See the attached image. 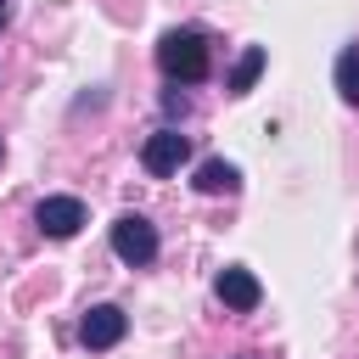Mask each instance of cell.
Here are the masks:
<instances>
[{
  "label": "cell",
  "instance_id": "cell-1",
  "mask_svg": "<svg viewBox=\"0 0 359 359\" xmlns=\"http://www.w3.org/2000/svg\"><path fill=\"white\" fill-rule=\"evenodd\" d=\"M157 67L174 79V84H196L208 79V39L196 28H168L157 39Z\"/></svg>",
  "mask_w": 359,
  "mask_h": 359
},
{
  "label": "cell",
  "instance_id": "cell-2",
  "mask_svg": "<svg viewBox=\"0 0 359 359\" xmlns=\"http://www.w3.org/2000/svg\"><path fill=\"white\" fill-rule=\"evenodd\" d=\"M112 252H118L129 269L151 264V258H157V230H151V219H146V213H118V219H112Z\"/></svg>",
  "mask_w": 359,
  "mask_h": 359
},
{
  "label": "cell",
  "instance_id": "cell-3",
  "mask_svg": "<svg viewBox=\"0 0 359 359\" xmlns=\"http://www.w3.org/2000/svg\"><path fill=\"white\" fill-rule=\"evenodd\" d=\"M191 157V140L180 135V129H157V135H146V146H140V168L146 174H157V180H168V174H180V163Z\"/></svg>",
  "mask_w": 359,
  "mask_h": 359
},
{
  "label": "cell",
  "instance_id": "cell-4",
  "mask_svg": "<svg viewBox=\"0 0 359 359\" xmlns=\"http://www.w3.org/2000/svg\"><path fill=\"white\" fill-rule=\"evenodd\" d=\"M34 224H39L50 241H67V236H79V224H84V202H79V196H45V202L34 208Z\"/></svg>",
  "mask_w": 359,
  "mask_h": 359
},
{
  "label": "cell",
  "instance_id": "cell-5",
  "mask_svg": "<svg viewBox=\"0 0 359 359\" xmlns=\"http://www.w3.org/2000/svg\"><path fill=\"white\" fill-rule=\"evenodd\" d=\"M123 325H129V320H123L118 303H95V309L84 314V325H79V342L95 348V353H101V348H118V342H123Z\"/></svg>",
  "mask_w": 359,
  "mask_h": 359
},
{
  "label": "cell",
  "instance_id": "cell-6",
  "mask_svg": "<svg viewBox=\"0 0 359 359\" xmlns=\"http://www.w3.org/2000/svg\"><path fill=\"white\" fill-rule=\"evenodd\" d=\"M213 292H219V303H224V309H236V314H247V309H258V297H264V286H258V275H252V269H241V264H230V269H219V280H213Z\"/></svg>",
  "mask_w": 359,
  "mask_h": 359
},
{
  "label": "cell",
  "instance_id": "cell-7",
  "mask_svg": "<svg viewBox=\"0 0 359 359\" xmlns=\"http://www.w3.org/2000/svg\"><path fill=\"white\" fill-rule=\"evenodd\" d=\"M196 191H202V196H230V191H241V168L224 163V157H208V163L196 168Z\"/></svg>",
  "mask_w": 359,
  "mask_h": 359
},
{
  "label": "cell",
  "instance_id": "cell-8",
  "mask_svg": "<svg viewBox=\"0 0 359 359\" xmlns=\"http://www.w3.org/2000/svg\"><path fill=\"white\" fill-rule=\"evenodd\" d=\"M258 73H264V45H247L241 62L230 67V95H247V90L258 84Z\"/></svg>",
  "mask_w": 359,
  "mask_h": 359
},
{
  "label": "cell",
  "instance_id": "cell-9",
  "mask_svg": "<svg viewBox=\"0 0 359 359\" xmlns=\"http://www.w3.org/2000/svg\"><path fill=\"white\" fill-rule=\"evenodd\" d=\"M337 95H342L348 107H359V45H348V50L337 56Z\"/></svg>",
  "mask_w": 359,
  "mask_h": 359
},
{
  "label": "cell",
  "instance_id": "cell-10",
  "mask_svg": "<svg viewBox=\"0 0 359 359\" xmlns=\"http://www.w3.org/2000/svg\"><path fill=\"white\" fill-rule=\"evenodd\" d=\"M6 17H11V6H6V0H0V28H6Z\"/></svg>",
  "mask_w": 359,
  "mask_h": 359
}]
</instances>
